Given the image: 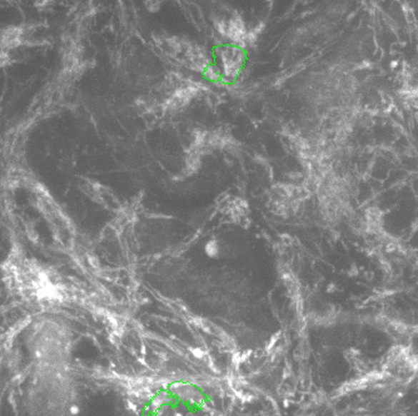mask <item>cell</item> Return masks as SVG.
I'll return each mask as SVG.
<instances>
[{
    "instance_id": "obj_1",
    "label": "cell",
    "mask_w": 418,
    "mask_h": 416,
    "mask_svg": "<svg viewBox=\"0 0 418 416\" xmlns=\"http://www.w3.org/2000/svg\"><path fill=\"white\" fill-rule=\"evenodd\" d=\"M9 285L21 299L38 304H54L63 300V291L49 271L26 259L11 261L6 271Z\"/></svg>"
},
{
    "instance_id": "obj_5",
    "label": "cell",
    "mask_w": 418,
    "mask_h": 416,
    "mask_svg": "<svg viewBox=\"0 0 418 416\" xmlns=\"http://www.w3.org/2000/svg\"><path fill=\"white\" fill-rule=\"evenodd\" d=\"M214 26H216V31H217V33L219 34V36H223V38H227V21H224V19H218V21H216V23H214Z\"/></svg>"
},
{
    "instance_id": "obj_6",
    "label": "cell",
    "mask_w": 418,
    "mask_h": 416,
    "mask_svg": "<svg viewBox=\"0 0 418 416\" xmlns=\"http://www.w3.org/2000/svg\"><path fill=\"white\" fill-rule=\"evenodd\" d=\"M146 9L151 13H156L161 9V3L159 1H146Z\"/></svg>"
},
{
    "instance_id": "obj_4",
    "label": "cell",
    "mask_w": 418,
    "mask_h": 416,
    "mask_svg": "<svg viewBox=\"0 0 418 416\" xmlns=\"http://www.w3.org/2000/svg\"><path fill=\"white\" fill-rule=\"evenodd\" d=\"M204 250H206V254L209 258H217L221 254V246H219V243L217 240L213 239V240H209L206 243Z\"/></svg>"
},
{
    "instance_id": "obj_3",
    "label": "cell",
    "mask_w": 418,
    "mask_h": 416,
    "mask_svg": "<svg viewBox=\"0 0 418 416\" xmlns=\"http://www.w3.org/2000/svg\"><path fill=\"white\" fill-rule=\"evenodd\" d=\"M203 74L209 81H218L219 79H222V69H219L214 64H209V66H206L204 71H203Z\"/></svg>"
},
{
    "instance_id": "obj_2",
    "label": "cell",
    "mask_w": 418,
    "mask_h": 416,
    "mask_svg": "<svg viewBox=\"0 0 418 416\" xmlns=\"http://www.w3.org/2000/svg\"><path fill=\"white\" fill-rule=\"evenodd\" d=\"M217 58L222 64V79L224 83H232L242 71L243 63L246 61V53L234 46H219L216 49Z\"/></svg>"
}]
</instances>
